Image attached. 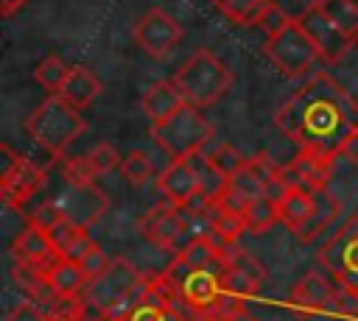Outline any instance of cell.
Instances as JSON below:
<instances>
[{"label": "cell", "instance_id": "cell-1", "mask_svg": "<svg viewBox=\"0 0 358 321\" xmlns=\"http://www.w3.org/2000/svg\"><path fill=\"white\" fill-rule=\"evenodd\" d=\"M274 123L299 148L338 156V145L358 128V103L327 75L296 89L274 114Z\"/></svg>", "mask_w": 358, "mask_h": 321}, {"label": "cell", "instance_id": "cell-2", "mask_svg": "<svg viewBox=\"0 0 358 321\" xmlns=\"http://www.w3.org/2000/svg\"><path fill=\"white\" fill-rule=\"evenodd\" d=\"M173 87L182 92L187 106L207 109L213 106L229 87H232V70L207 47H199L176 73Z\"/></svg>", "mask_w": 358, "mask_h": 321}, {"label": "cell", "instance_id": "cell-3", "mask_svg": "<svg viewBox=\"0 0 358 321\" xmlns=\"http://www.w3.org/2000/svg\"><path fill=\"white\" fill-rule=\"evenodd\" d=\"M87 128V120L81 117V112L76 106H70L67 100H62L59 95L45 98L25 120V131L28 137L45 148L53 156H62L64 148L70 142L78 140V134Z\"/></svg>", "mask_w": 358, "mask_h": 321}, {"label": "cell", "instance_id": "cell-4", "mask_svg": "<svg viewBox=\"0 0 358 321\" xmlns=\"http://www.w3.org/2000/svg\"><path fill=\"white\" fill-rule=\"evenodd\" d=\"M151 140L173 159H190L201 154L213 140V123L196 106H182L171 117L151 123Z\"/></svg>", "mask_w": 358, "mask_h": 321}, {"label": "cell", "instance_id": "cell-5", "mask_svg": "<svg viewBox=\"0 0 358 321\" xmlns=\"http://www.w3.org/2000/svg\"><path fill=\"white\" fill-rule=\"evenodd\" d=\"M263 53L266 59L288 78H296V75H305L319 59H322V50L319 45L313 42V36L305 31V25L291 17L280 31H274L266 45H263Z\"/></svg>", "mask_w": 358, "mask_h": 321}, {"label": "cell", "instance_id": "cell-6", "mask_svg": "<svg viewBox=\"0 0 358 321\" xmlns=\"http://www.w3.org/2000/svg\"><path fill=\"white\" fill-rule=\"evenodd\" d=\"M140 232L145 234V240H151L159 248L168 251H182L196 234L187 226L185 209L176 207L173 201H159L154 204L143 218H140Z\"/></svg>", "mask_w": 358, "mask_h": 321}, {"label": "cell", "instance_id": "cell-7", "mask_svg": "<svg viewBox=\"0 0 358 321\" xmlns=\"http://www.w3.org/2000/svg\"><path fill=\"white\" fill-rule=\"evenodd\" d=\"M140 279H143V274L129 260L117 257V260H112V265L98 279L87 282V288L81 290V296H84L87 307H95V310L106 313L112 304H117L120 299H126L129 293H134L137 285H140Z\"/></svg>", "mask_w": 358, "mask_h": 321}, {"label": "cell", "instance_id": "cell-8", "mask_svg": "<svg viewBox=\"0 0 358 321\" xmlns=\"http://www.w3.org/2000/svg\"><path fill=\"white\" fill-rule=\"evenodd\" d=\"M56 207L62 209V215L67 221H73L76 226L81 229H90L92 223H98L109 207V198L103 190H98L92 181H84V184H73L67 181L64 190L53 198Z\"/></svg>", "mask_w": 358, "mask_h": 321}, {"label": "cell", "instance_id": "cell-9", "mask_svg": "<svg viewBox=\"0 0 358 321\" xmlns=\"http://www.w3.org/2000/svg\"><path fill=\"white\" fill-rule=\"evenodd\" d=\"M134 42L154 59H162L182 39V25L162 8H148L131 28Z\"/></svg>", "mask_w": 358, "mask_h": 321}, {"label": "cell", "instance_id": "cell-10", "mask_svg": "<svg viewBox=\"0 0 358 321\" xmlns=\"http://www.w3.org/2000/svg\"><path fill=\"white\" fill-rule=\"evenodd\" d=\"M45 181H48V173L36 162L20 156L6 173H0V198L6 207H20L34 193H39Z\"/></svg>", "mask_w": 358, "mask_h": 321}, {"label": "cell", "instance_id": "cell-11", "mask_svg": "<svg viewBox=\"0 0 358 321\" xmlns=\"http://www.w3.org/2000/svg\"><path fill=\"white\" fill-rule=\"evenodd\" d=\"M333 159L336 156H330V154L299 148V154L282 167V179L288 187H305L310 193H319V190H324V184L330 179Z\"/></svg>", "mask_w": 358, "mask_h": 321}, {"label": "cell", "instance_id": "cell-12", "mask_svg": "<svg viewBox=\"0 0 358 321\" xmlns=\"http://www.w3.org/2000/svg\"><path fill=\"white\" fill-rule=\"evenodd\" d=\"M11 254H14L17 262L31 265V268H39V271H48V268L59 260V251L53 248L48 232L39 229V226L31 223V221L17 232V237H14V243H11Z\"/></svg>", "mask_w": 358, "mask_h": 321}, {"label": "cell", "instance_id": "cell-13", "mask_svg": "<svg viewBox=\"0 0 358 321\" xmlns=\"http://www.w3.org/2000/svg\"><path fill=\"white\" fill-rule=\"evenodd\" d=\"M302 25H305V31L313 36V42L319 45V50H322V59H327V61H336V59H341L355 42L350 39V36H344L313 3L305 8V14H299L296 17Z\"/></svg>", "mask_w": 358, "mask_h": 321}, {"label": "cell", "instance_id": "cell-14", "mask_svg": "<svg viewBox=\"0 0 358 321\" xmlns=\"http://www.w3.org/2000/svg\"><path fill=\"white\" fill-rule=\"evenodd\" d=\"M157 187L162 190V195L168 201H173L176 207H185L196 193H199V179L193 170L190 159H173L157 179Z\"/></svg>", "mask_w": 358, "mask_h": 321}, {"label": "cell", "instance_id": "cell-15", "mask_svg": "<svg viewBox=\"0 0 358 321\" xmlns=\"http://www.w3.org/2000/svg\"><path fill=\"white\" fill-rule=\"evenodd\" d=\"M333 288H336V285H333L324 274L310 271V274H305V276L294 285V290H291V304H294L296 313H302V315H308V313H322V310H327V304H330Z\"/></svg>", "mask_w": 358, "mask_h": 321}, {"label": "cell", "instance_id": "cell-16", "mask_svg": "<svg viewBox=\"0 0 358 321\" xmlns=\"http://www.w3.org/2000/svg\"><path fill=\"white\" fill-rule=\"evenodd\" d=\"M56 95L62 100H67L70 106L84 109V106H90L101 95V81H98V75L87 64H70V75H67L64 87Z\"/></svg>", "mask_w": 358, "mask_h": 321}, {"label": "cell", "instance_id": "cell-17", "mask_svg": "<svg viewBox=\"0 0 358 321\" xmlns=\"http://www.w3.org/2000/svg\"><path fill=\"white\" fill-rule=\"evenodd\" d=\"M277 209H280V221L296 234L316 212V193H310L305 187H288L282 193V198L277 201Z\"/></svg>", "mask_w": 358, "mask_h": 321}, {"label": "cell", "instance_id": "cell-18", "mask_svg": "<svg viewBox=\"0 0 358 321\" xmlns=\"http://www.w3.org/2000/svg\"><path fill=\"white\" fill-rule=\"evenodd\" d=\"M182 106H185V98L173 87V81H157L143 95V112L151 117V123H159V120L171 117Z\"/></svg>", "mask_w": 358, "mask_h": 321}, {"label": "cell", "instance_id": "cell-19", "mask_svg": "<svg viewBox=\"0 0 358 321\" xmlns=\"http://www.w3.org/2000/svg\"><path fill=\"white\" fill-rule=\"evenodd\" d=\"M45 279L50 285V290L56 296H76L87 288V274L81 271V265L76 260H67V257H59L48 271H45Z\"/></svg>", "mask_w": 358, "mask_h": 321}, {"label": "cell", "instance_id": "cell-20", "mask_svg": "<svg viewBox=\"0 0 358 321\" xmlns=\"http://www.w3.org/2000/svg\"><path fill=\"white\" fill-rule=\"evenodd\" d=\"M173 265L187 268V271H201V268H221V251L213 246L210 237H193L182 251H176Z\"/></svg>", "mask_w": 358, "mask_h": 321}, {"label": "cell", "instance_id": "cell-21", "mask_svg": "<svg viewBox=\"0 0 358 321\" xmlns=\"http://www.w3.org/2000/svg\"><path fill=\"white\" fill-rule=\"evenodd\" d=\"M190 162H193V170H196V179H199V193H201L207 201L215 204V201L229 190V176L221 173V170L210 162V156H207L204 151H201V154H193Z\"/></svg>", "mask_w": 358, "mask_h": 321}, {"label": "cell", "instance_id": "cell-22", "mask_svg": "<svg viewBox=\"0 0 358 321\" xmlns=\"http://www.w3.org/2000/svg\"><path fill=\"white\" fill-rule=\"evenodd\" d=\"M313 6L352 42H358V0H313Z\"/></svg>", "mask_w": 358, "mask_h": 321}, {"label": "cell", "instance_id": "cell-23", "mask_svg": "<svg viewBox=\"0 0 358 321\" xmlns=\"http://www.w3.org/2000/svg\"><path fill=\"white\" fill-rule=\"evenodd\" d=\"M280 221V209H277V201L260 195V198H252L243 209V223H246V232H255V234H263L268 232L274 223Z\"/></svg>", "mask_w": 358, "mask_h": 321}, {"label": "cell", "instance_id": "cell-24", "mask_svg": "<svg viewBox=\"0 0 358 321\" xmlns=\"http://www.w3.org/2000/svg\"><path fill=\"white\" fill-rule=\"evenodd\" d=\"M338 212H341V204H338L333 195H327V190H319V193H316V212H313L310 221L296 232V237H299V240H313L322 229L330 226V221H333Z\"/></svg>", "mask_w": 358, "mask_h": 321}, {"label": "cell", "instance_id": "cell-25", "mask_svg": "<svg viewBox=\"0 0 358 321\" xmlns=\"http://www.w3.org/2000/svg\"><path fill=\"white\" fill-rule=\"evenodd\" d=\"M67 75H70V67H67L59 56H48V59L39 61L36 70H34V78H36L48 92H59V89L64 87Z\"/></svg>", "mask_w": 358, "mask_h": 321}, {"label": "cell", "instance_id": "cell-26", "mask_svg": "<svg viewBox=\"0 0 358 321\" xmlns=\"http://www.w3.org/2000/svg\"><path fill=\"white\" fill-rule=\"evenodd\" d=\"M207 156H210V162H213L221 173H227V176H235V173L243 170L246 162H249V156H243L232 142H218V145H213V148L207 151Z\"/></svg>", "mask_w": 358, "mask_h": 321}, {"label": "cell", "instance_id": "cell-27", "mask_svg": "<svg viewBox=\"0 0 358 321\" xmlns=\"http://www.w3.org/2000/svg\"><path fill=\"white\" fill-rule=\"evenodd\" d=\"M120 170H123V176H126V181H129V184L140 187V184H145V181L151 179L154 165H151V156H148L145 151H131V154L123 159Z\"/></svg>", "mask_w": 358, "mask_h": 321}, {"label": "cell", "instance_id": "cell-28", "mask_svg": "<svg viewBox=\"0 0 358 321\" xmlns=\"http://www.w3.org/2000/svg\"><path fill=\"white\" fill-rule=\"evenodd\" d=\"M87 159H90V167H92V173L95 176H103V173H112L115 167H120L123 165V159H120V154H117V148L112 145V142H98L90 154H87Z\"/></svg>", "mask_w": 358, "mask_h": 321}, {"label": "cell", "instance_id": "cell-29", "mask_svg": "<svg viewBox=\"0 0 358 321\" xmlns=\"http://www.w3.org/2000/svg\"><path fill=\"white\" fill-rule=\"evenodd\" d=\"M84 232H87V229H81V226H76L73 221L62 218L56 226H50V229H48V237H50L53 248L59 251V257H67V251L76 246V240H78Z\"/></svg>", "mask_w": 358, "mask_h": 321}, {"label": "cell", "instance_id": "cell-30", "mask_svg": "<svg viewBox=\"0 0 358 321\" xmlns=\"http://www.w3.org/2000/svg\"><path fill=\"white\" fill-rule=\"evenodd\" d=\"M263 6H266V0H232L221 14L235 25H255Z\"/></svg>", "mask_w": 358, "mask_h": 321}, {"label": "cell", "instance_id": "cell-31", "mask_svg": "<svg viewBox=\"0 0 358 321\" xmlns=\"http://www.w3.org/2000/svg\"><path fill=\"white\" fill-rule=\"evenodd\" d=\"M229 190H235L241 198L252 201V198H260L263 195V181L249 170V162L243 170H238L235 176H229Z\"/></svg>", "mask_w": 358, "mask_h": 321}, {"label": "cell", "instance_id": "cell-32", "mask_svg": "<svg viewBox=\"0 0 358 321\" xmlns=\"http://www.w3.org/2000/svg\"><path fill=\"white\" fill-rule=\"evenodd\" d=\"M78 265H81V271L87 274V279L92 282V279H98V276L112 265V260L106 257V251H103L98 243H92V246L84 251V257L78 260Z\"/></svg>", "mask_w": 358, "mask_h": 321}, {"label": "cell", "instance_id": "cell-33", "mask_svg": "<svg viewBox=\"0 0 358 321\" xmlns=\"http://www.w3.org/2000/svg\"><path fill=\"white\" fill-rule=\"evenodd\" d=\"M327 310H330V313H338V315H352V313H358V290L344 288V285L336 282Z\"/></svg>", "mask_w": 358, "mask_h": 321}, {"label": "cell", "instance_id": "cell-34", "mask_svg": "<svg viewBox=\"0 0 358 321\" xmlns=\"http://www.w3.org/2000/svg\"><path fill=\"white\" fill-rule=\"evenodd\" d=\"M291 17L285 14V8L280 6V3H274V0H266V6H263V11H260V17H257V28H263L268 36L274 33V31H280L285 22H288Z\"/></svg>", "mask_w": 358, "mask_h": 321}, {"label": "cell", "instance_id": "cell-35", "mask_svg": "<svg viewBox=\"0 0 358 321\" xmlns=\"http://www.w3.org/2000/svg\"><path fill=\"white\" fill-rule=\"evenodd\" d=\"M62 173H64V181H73V184H84V181H92V179H95V173H92L87 156L62 159Z\"/></svg>", "mask_w": 358, "mask_h": 321}, {"label": "cell", "instance_id": "cell-36", "mask_svg": "<svg viewBox=\"0 0 358 321\" xmlns=\"http://www.w3.org/2000/svg\"><path fill=\"white\" fill-rule=\"evenodd\" d=\"M249 170L263 181V187H266L268 181H274V179L282 176V167H280L268 154H255V156H249Z\"/></svg>", "mask_w": 358, "mask_h": 321}, {"label": "cell", "instance_id": "cell-37", "mask_svg": "<svg viewBox=\"0 0 358 321\" xmlns=\"http://www.w3.org/2000/svg\"><path fill=\"white\" fill-rule=\"evenodd\" d=\"M62 218H64V215H62V209L56 207V201H53V198H48V201H42V204L31 212V218H28V221L48 232V229H50V226H56Z\"/></svg>", "mask_w": 358, "mask_h": 321}, {"label": "cell", "instance_id": "cell-38", "mask_svg": "<svg viewBox=\"0 0 358 321\" xmlns=\"http://www.w3.org/2000/svg\"><path fill=\"white\" fill-rule=\"evenodd\" d=\"M6 321H48V315L34 304V301H20L8 315Z\"/></svg>", "mask_w": 358, "mask_h": 321}, {"label": "cell", "instance_id": "cell-39", "mask_svg": "<svg viewBox=\"0 0 358 321\" xmlns=\"http://www.w3.org/2000/svg\"><path fill=\"white\" fill-rule=\"evenodd\" d=\"M129 321H171V315H168L162 307L143 301L140 307H134V313L129 315Z\"/></svg>", "mask_w": 358, "mask_h": 321}, {"label": "cell", "instance_id": "cell-40", "mask_svg": "<svg viewBox=\"0 0 358 321\" xmlns=\"http://www.w3.org/2000/svg\"><path fill=\"white\" fill-rule=\"evenodd\" d=\"M338 156H344L347 162L358 165V128H355V131H350V134L344 137V142L338 145Z\"/></svg>", "mask_w": 358, "mask_h": 321}, {"label": "cell", "instance_id": "cell-41", "mask_svg": "<svg viewBox=\"0 0 358 321\" xmlns=\"http://www.w3.org/2000/svg\"><path fill=\"white\" fill-rule=\"evenodd\" d=\"M28 0H0V11H3V17H11L17 8H22Z\"/></svg>", "mask_w": 358, "mask_h": 321}, {"label": "cell", "instance_id": "cell-42", "mask_svg": "<svg viewBox=\"0 0 358 321\" xmlns=\"http://www.w3.org/2000/svg\"><path fill=\"white\" fill-rule=\"evenodd\" d=\"M210 3H213V6L218 8V11H224V8H227V6L232 3V0H210Z\"/></svg>", "mask_w": 358, "mask_h": 321}]
</instances>
